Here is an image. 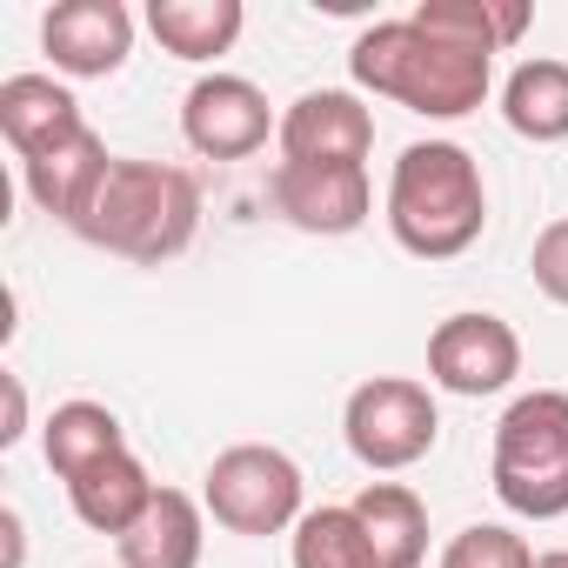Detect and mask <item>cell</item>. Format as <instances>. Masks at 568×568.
Returning <instances> with one entry per match:
<instances>
[{
    "label": "cell",
    "instance_id": "obj_1",
    "mask_svg": "<svg viewBox=\"0 0 568 568\" xmlns=\"http://www.w3.org/2000/svg\"><path fill=\"white\" fill-rule=\"evenodd\" d=\"M348 74L355 88L368 94H388L402 101L408 114H428V121H462L488 101V81H495V61L428 34L415 14L408 21H375L355 54H348Z\"/></svg>",
    "mask_w": 568,
    "mask_h": 568
},
{
    "label": "cell",
    "instance_id": "obj_2",
    "mask_svg": "<svg viewBox=\"0 0 568 568\" xmlns=\"http://www.w3.org/2000/svg\"><path fill=\"white\" fill-rule=\"evenodd\" d=\"M488 227V187L468 148L455 141H415L402 148L388 174V234L415 261H455Z\"/></svg>",
    "mask_w": 568,
    "mask_h": 568
},
{
    "label": "cell",
    "instance_id": "obj_3",
    "mask_svg": "<svg viewBox=\"0 0 568 568\" xmlns=\"http://www.w3.org/2000/svg\"><path fill=\"white\" fill-rule=\"evenodd\" d=\"M201 227V187L187 168H168V161H114V174L101 181L94 207L81 214V241L121 254V261H141V267H161L174 261Z\"/></svg>",
    "mask_w": 568,
    "mask_h": 568
},
{
    "label": "cell",
    "instance_id": "obj_4",
    "mask_svg": "<svg viewBox=\"0 0 568 568\" xmlns=\"http://www.w3.org/2000/svg\"><path fill=\"white\" fill-rule=\"evenodd\" d=\"M495 495L528 521L568 515V395L535 388L495 422Z\"/></svg>",
    "mask_w": 568,
    "mask_h": 568
},
{
    "label": "cell",
    "instance_id": "obj_5",
    "mask_svg": "<svg viewBox=\"0 0 568 568\" xmlns=\"http://www.w3.org/2000/svg\"><path fill=\"white\" fill-rule=\"evenodd\" d=\"M201 501H207V515L227 535H281V528H295L308 515L302 508V468H295V455H281L267 442L221 448L207 462Z\"/></svg>",
    "mask_w": 568,
    "mask_h": 568
},
{
    "label": "cell",
    "instance_id": "obj_6",
    "mask_svg": "<svg viewBox=\"0 0 568 568\" xmlns=\"http://www.w3.org/2000/svg\"><path fill=\"white\" fill-rule=\"evenodd\" d=\"M342 435H348V448H355L362 468L395 475V468H415V462L435 448L442 415H435V395H428L422 382H408V375H375V382H362V388L348 395Z\"/></svg>",
    "mask_w": 568,
    "mask_h": 568
},
{
    "label": "cell",
    "instance_id": "obj_7",
    "mask_svg": "<svg viewBox=\"0 0 568 568\" xmlns=\"http://www.w3.org/2000/svg\"><path fill=\"white\" fill-rule=\"evenodd\" d=\"M181 134L194 154L207 161H247L267 148V134H281V121L267 114V94L241 74H201L181 101Z\"/></svg>",
    "mask_w": 568,
    "mask_h": 568
},
{
    "label": "cell",
    "instance_id": "obj_8",
    "mask_svg": "<svg viewBox=\"0 0 568 568\" xmlns=\"http://www.w3.org/2000/svg\"><path fill=\"white\" fill-rule=\"evenodd\" d=\"M428 375L435 388L448 395H501L515 375H521V335L501 322V315H448L435 335H428Z\"/></svg>",
    "mask_w": 568,
    "mask_h": 568
},
{
    "label": "cell",
    "instance_id": "obj_9",
    "mask_svg": "<svg viewBox=\"0 0 568 568\" xmlns=\"http://www.w3.org/2000/svg\"><path fill=\"white\" fill-rule=\"evenodd\" d=\"M267 194L281 221H295L302 234H355L375 207L368 168H348V161H281Z\"/></svg>",
    "mask_w": 568,
    "mask_h": 568
},
{
    "label": "cell",
    "instance_id": "obj_10",
    "mask_svg": "<svg viewBox=\"0 0 568 568\" xmlns=\"http://www.w3.org/2000/svg\"><path fill=\"white\" fill-rule=\"evenodd\" d=\"M41 48L74 81H108L134 54V14L121 0H61L41 21Z\"/></svg>",
    "mask_w": 568,
    "mask_h": 568
},
{
    "label": "cell",
    "instance_id": "obj_11",
    "mask_svg": "<svg viewBox=\"0 0 568 568\" xmlns=\"http://www.w3.org/2000/svg\"><path fill=\"white\" fill-rule=\"evenodd\" d=\"M281 161H348L362 168L375 148V114L348 88H315L281 114Z\"/></svg>",
    "mask_w": 568,
    "mask_h": 568
},
{
    "label": "cell",
    "instance_id": "obj_12",
    "mask_svg": "<svg viewBox=\"0 0 568 568\" xmlns=\"http://www.w3.org/2000/svg\"><path fill=\"white\" fill-rule=\"evenodd\" d=\"M21 168H28L34 207L54 214V221H68V227H81V214L94 207L101 181L114 174V154H108V141H101L94 128H81V134H68L61 148L34 154V161H21Z\"/></svg>",
    "mask_w": 568,
    "mask_h": 568
},
{
    "label": "cell",
    "instance_id": "obj_13",
    "mask_svg": "<svg viewBox=\"0 0 568 568\" xmlns=\"http://www.w3.org/2000/svg\"><path fill=\"white\" fill-rule=\"evenodd\" d=\"M81 101L54 81V74H8L0 81V134H8V148L21 161L61 148L68 134H81Z\"/></svg>",
    "mask_w": 568,
    "mask_h": 568
},
{
    "label": "cell",
    "instance_id": "obj_14",
    "mask_svg": "<svg viewBox=\"0 0 568 568\" xmlns=\"http://www.w3.org/2000/svg\"><path fill=\"white\" fill-rule=\"evenodd\" d=\"M201 541H207L201 501L181 488H161L114 548H121V568H201Z\"/></svg>",
    "mask_w": 568,
    "mask_h": 568
},
{
    "label": "cell",
    "instance_id": "obj_15",
    "mask_svg": "<svg viewBox=\"0 0 568 568\" xmlns=\"http://www.w3.org/2000/svg\"><path fill=\"white\" fill-rule=\"evenodd\" d=\"M161 488L148 481V468L121 448V455H108V462H94V468H81L74 481H68V501H74V515L94 528V535H128L141 515H148V501H154Z\"/></svg>",
    "mask_w": 568,
    "mask_h": 568
},
{
    "label": "cell",
    "instance_id": "obj_16",
    "mask_svg": "<svg viewBox=\"0 0 568 568\" xmlns=\"http://www.w3.org/2000/svg\"><path fill=\"white\" fill-rule=\"evenodd\" d=\"M348 508H355V521H362V535L375 548V568H422V555H428V508H422L415 488L368 481Z\"/></svg>",
    "mask_w": 568,
    "mask_h": 568
},
{
    "label": "cell",
    "instance_id": "obj_17",
    "mask_svg": "<svg viewBox=\"0 0 568 568\" xmlns=\"http://www.w3.org/2000/svg\"><path fill=\"white\" fill-rule=\"evenodd\" d=\"M415 21H422L428 34H442V41H455V48L495 61L501 48H515V41L528 34L535 8H528V0H422Z\"/></svg>",
    "mask_w": 568,
    "mask_h": 568
},
{
    "label": "cell",
    "instance_id": "obj_18",
    "mask_svg": "<svg viewBox=\"0 0 568 568\" xmlns=\"http://www.w3.org/2000/svg\"><path fill=\"white\" fill-rule=\"evenodd\" d=\"M148 28L174 61H214L241 41L247 8L241 0H148Z\"/></svg>",
    "mask_w": 568,
    "mask_h": 568
},
{
    "label": "cell",
    "instance_id": "obj_19",
    "mask_svg": "<svg viewBox=\"0 0 568 568\" xmlns=\"http://www.w3.org/2000/svg\"><path fill=\"white\" fill-rule=\"evenodd\" d=\"M501 121L535 148L568 141V61H521L501 88Z\"/></svg>",
    "mask_w": 568,
    "mask_h": 568
},
{
    "label": "cell",
    "instance_id": "obj_20",
    "mask_svg": "<svg viewBox=\"0 0 568 568\" xmlns=\"http://www.w3.org/2000/svg\"><path fill=\"white\" fill-rule=\"evenodd\" d=\"M41 448H48V468H54L61 481H74L81 468L121 455L128 442H121L114 408H101V402H61V408L48 415V428H41Z\"/></svg>",
    "mask_w": 568,
    "mask_h": 568
},
{
    "label": "cell",
    "instance_id": "obj_21",
    "mask_svg": "<svg viewBox=\"0 0 568 568\" xmlns=\"http://www.w3.org/2000/svg\"><path fill=\"white\" fill-rule=\"evenodd\" d=\"M295 568H375L355 508H308L295 521Z\"/></svg>",
    "mask_w": 568,
    "mask_h": 568
},
{
    "label": "cell",
    "instance_id": "obj_22",
    "mask_svg": "<svg viewBox=\"0 0 568 568\" xmlns=\"http://www.w3.org/2000/svg\"><path fill=\"white\" fill-rule=\"evenodd\" d=\"M442 568H535V548L501 521H475L442 548Z\"/></svg>",
    "mask_w": 568,
    "mask_h": 568
},
{
    "label": "cell",
    "instance_id": "obj_23",
    "mask_svg": "<svg viewBox=\"0 0 568 568\" xmlns=\"http://www.w3.org/2000/svg\"><path fill=\"white\" fill-rule=\"evenodd\" d=\"M528 267H535V288H541L555 308H568V221H548V227L535 234Z\"/></svg>",
    "mask_w": 568,
    "mask_h": 568
},
{
    "label": "cell",
    "instance_id": "obj_24",
    "mask_svg": "<svg viewBox=\"0 0 568 568\" xmlns=\"http://www.w3.org/2000/svg\"><path fill=\"white\" fill-rule=\"evenodd\" d=\"M21 428H28V388H21V375H8V428H0V442H21Z\"/></svg>",
    "mask_w": 568,
    "mask_h": 568
},
{
    "label": "cell",
    "instance_id": "obj_25",
    "mask_svg": "<svg viewBox=\"0 0 568 568\" xmlns=\"http://www.w3.org/2000/svg\"><path fill=\"white\" fill-rule=\"evenodd\" d=\"M535 568H568V548H548V555H535Z\"/></svg>",
    "mask_w": 568,
    "mask_h": 568
}]
</instances>
